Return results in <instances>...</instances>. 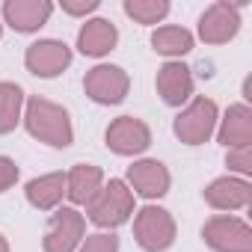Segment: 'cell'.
Listing matches in <instances>:
<instances>
[{
	"instance_id": "18",
	"label": "cell",
	"mask_w": 252,
	"mask_h": 252,
	"mask_svg": "<svg viewBox=\"0 0 252 252\" xmlns=\"http://www.w3.org/2000/svg\"><path fill=\"white\" fill-rule=\"evenodd\" d=\"M24 196L36 211H57L65 199V172H48V175L30 178L24 187Z\"/></svg>"
},
{
	"instance_id": "4",
	"label": "cell",
	"mask_w": 252,
	"mask_h": 252,
	"mask_svg": "<svg viewBox=\"0 0 252 252\" xmlns=\"http://www.w3.org/2000/svg\"><path fill=\"white\" fill-rule=\"evenodd\" d=\"M134 240L140 249L146 252H166L175 237H178V225H175V217L160 208V205H146L140 211H134Z\"/></svg>"
},
{
	"instance_id": "10",
	"label": "cell",
	"mask_w": 252,
	"mask_h": 252,
	"mask_svg": "<svg viewBox=\"0 0 252 252\" xmlns=\"http://www.w3.org/2000/svg\"><path fill=\"white\" fill-rule=\"evenodd\" d=\"M74 54L63 39H36L27 51H24V65L33 77L42 80H54L60 77L68 65H71Z\"/></svg>"
},
{
	"instance_id": "16",
	"label": "cell",
	"mask_w": 252,
	"mask_h": 252,
	"mask_svg": "<svg viewBox=\"0 0 252 252\" xmlns=\"http://www.w3.org/2000/svg\"><path fill=\"white\" fill-rule=\"evenodd\" d=\"M119 42V30L110 18H86L83 27L77 30V51L83 57L101 60L107 57Z\"/></svg>"
},
{
	"instance_id": "23",
	"label": "cell",
	"mask_w": 252,
	"mask_h": 252,
	"mask_svg": "<svg viewBox=\"0 0 252 252\" xmlns=\"http://www.w3.org/2000/svg\"><path fill=\"white\" fill-rule=\"evenodd\" d=\"M77 252H119V237L113 231H95L86 234L83 243L77 246Z\"/></svg>"
},
{
	"instance_id": "3",
	"label": "cell",
	"mask_w": 252,
	"mask_h": 252,
	"mask_svg": "<svg viewBox=\"0 0 252 252\" xmlns=\"http://www.w3.org/2000/svg\"><path fill=\"white\" fill-rule=\"evenodd\" d=\"M217 122H220V107L214 98H193L190 104L181 107V113L172 122V131L184 146H205L217 134Z\"/></svg>"
},
{
	"instance_id": "17",
	"label": "cell",
	"mask_w": 252,
	"mask_h": 252,
	"mask_svg": "<svg viewBox=\"0 0 252 252\" xmlns=\"http://www.w3.org/2000/svg\"><path fill=\"white\" fill-rule=\"evenodd\" d=\"M104 172L98 169V166H92V163H74L68 172H65V199L74 205V208H86L95 196H98V190L104 187Z\"/></svg>"
},
{
	"instance_id": "20",
	"label": "cell",
	"mask_w": 252,
	"mask_h": 252,
	"mask_svg": "<svg viewBox=\"0 0 252 252\" xmlns=\"http://www.w3.org/2000/svg\"><path fill=\"white\" fill-rule=\"evenodd\" d=\"M24 89L12 80H3L0 83V137L12 134L18 125H21V116H24Z\"/></svg>"
},
{
	"instance_id": "15",
	"label": "cell",
	"mask_w": 252,
	"mask_h": 252,
	"mask_svg": "<svg viewBox=\"0 0 252 252\" xmlns=\"http://www.w3.org/2000/svg\"><path fill=\"white\" fill-rule=\"evenodd\" d=\"M217 143L225 149L252 146V110L249 104H231L217 122Z\"/></svg>"
},
{
	"instance_id": "25",
	"label": "cell",
	"mask_w": 252,
	"mask_h": 252,
	"mask_svg": "<svg viewBox=\"0 0 252 252\" xmlns=\"http://www.w3.org/2000/svg\"><path fill=\"white\" fill-rule=\"evenodd\" d=\"M98 0H63L60 3V9L71 18H89L92 12H98Z\"/></svg>"
},
{
	"instance_id": "26",
	"label": "cell",
	"mask_w": 252,
	"mask_h": 252,
	"mask_svg": "<svg viewBox=\"0 0 252 252\" xmlns=\"http://www.w3.org/2000/svg\"><path fill=\"white\" fill-rule=\"evenodd\" d=\"M0 252H12V249H9V240H6L3 234H0Z\"/></svg>"
},
{
	"instance_id": "9",
	"label": "cell",
	"mask_w": 252,
	"mask_h": 252,
	"mask_svg": "<svg viewBox=\"0 0 252 252\" xmlns=\"http://www.w3.org/2000/svg\"><path fill=\"white\" fill-rule=\"evenodd\" d=\"M122 181L131 187L134 196H140V199H146L152 205L158 199H163L169 193V187H172V175H169L166 163L158 160V158H140V160H134Z\"/></svg>"
},
{
	"instance_id": "5",
	"label": "cell",
	"mask_w": 252,
	"mask_h": 252,
	"mask_svg": "<svg viewBox=\"0 0 252 252\" xmlns=\"http://www.w3.org/2000/svg\"><path fill=\"white\" fill-rule=\"evenodd\" d=\"M83 92L89 101L101 104V107H113V104H122L131 92V74L125 71L122 65H113V63H98L86 71L83 77Z\"/></svg>"
},
{
	"instance_id": "2",
	"label": "cell",
	"mask_w": 252,
	"mask_h": 252,
	"mask_svg": "<svg viewBox=\"0 0 252 252\" xmlns=\"http://www.w3.org/2000/svg\"><path fill=\"white\" fill-rule=\"evenodd\" d=\"M134 211H137V196L131 193V187L122 178H110V181H104L98 196L86 205V220L104 231H113L128 222L134 217Z\"/></svg>"
},
{
	"instance_id": "19",
	"label": "cell",
	"mask_w": 252,
	"mask_h": 252,
	"mask_svg": "<svg viewBox=\"0 0 252 252\" xmlns=\"http://www.w3.org/2000/svg\"><path fill=\"white\" fill-rule=\"evenodd\" d=\"M193 45H196V36L187 27H181V24H163V27H155V33H152L155 54H160L166 60L187 57L193 51Z\"/></svg>"
},
{
	"instance_id": "11",
	"label": "cell",
	"mask_w": 252,
	"mask_h": 252,
	"mask_svg": "<svg viewBox=\"0 0 252 252\" xmlns=\"http://www.w3.org/2000/svg\"><path fill=\"white\" fill-rule=\"evenodd\" d=\"M240 6L217 0L199 15V39L205 45H228L240 33Z\"/></svg>"
},
{
	"instance_id": "6",
	"label": "cell",
	"mask_w": 252,
	"mask_h": 252,
	"mask_svg": "<svg viewBox=\"0 0 252 252\" xmlns=\"http://www.w3.org/2000/svg\"><path fill=\"white\" fill-rule=\"evenodd\" d=\"M202 240L214 252H252V228L234 214H214L202 225Z\"/></svg>"
},
{
	"instance_id": "7",
	"label": "cell",
	"mask_w": 252,
	"mask_h": 252,
	"mask_svg": "<svg viewBox=\"0 0 252 252\" xmlns=\"http://www.w3.org/2000/svg\"><path fill=\"white\" fill-rule=\"evenodd\" d=\"M86 237V217L77 208H57L48 220L42 252H77Z\"/></svg>"
},
{
	"instance_id": "24",
	"label": "cell",
	"mask_w": 252,
	"mask_h": 252,
	"mask_svg": "<svg viewBox=\"0 0 252 252\" xmlns=\"http://www.w3.org/2000/svg\"><path fill=\"white\" fill-rule=\"evenodd\" d=\"M18 175H21L18 163H15L12 158H6V155H0V193L12 190V187L18 184Z\"/></svg>"
},
{
	"instance_id": "1",
	"label": "cell",
	"mask_w": 252,
	"mask_h": 252,
	"mask_svg": "<svg viewBox=\"0 0 252 252\" xmlns=\"http://www.w3.org/2000/svg\"><path fill=\"white\" fill-rule=\"evenodd\" d=\"M21 125L33 140H39L51 149H68L74 143V125H71L68 110L51 98H42V95L27 98Z\"/></svg>"
},
{
	"instance_id": "27",
	"label": "cell",
	"mask_w": 252,
	"mask_h": 252,
	"mask_svg": "<svg viewBox=\"0 0 252 252\" xmlns=\"http://www.w3.org/2000/svg\"><path fill=\"white\" fill-rule=\"evenodd\" d=\"M0 36H3V21H0Z\"/></svg>"
},
{
	"instance_id": "12",
	"label": "cell",
	"mask_w": 252,
	"mask_h": 252,
	"mask_svg": "<svg viewBox=\"0 0 252 252\" xmlns=\"http://www.w3.org/2000/svg\"><path fill=\"white\" fill-rule=\"evenodd\" d=\"M155 86H158V95L163 98L166 107H184V104L193 101V92H196L193 71H190V65H184L181 60H166V63L158 68Z\"/></svg>"
},
{
	"instance_id": "21",
	"label": "cell",
	"mask_w": 252,
	"mask_h": 252,
	"mask_svg": "<svg viewBox=\"0 0 252 252\" xmlns=\"http://www.w3.org/2000/svg\"><path fill=\"white\" fill-rule=\"evenodd\" d=\"M125 15L134 18L143 27H158L166 15H169V0H125L122 3Z\"/></svg>"
},
{
	"instance_id": "14",
	"label": "cell",
	"mask_w": 252,
	"mask_h": 252,
	"mask_svg": "<svg viewBox=\"0 0 252 252\" xmlns=\"http://www.w3.org/2000/svg\"><path fill=\"white\" fill-rule=\"evenodd\" d=\"M205 202H208L214 211H222V214L243 211V208H249V202H252V184H249L246 178H237V175L214 178V181L205 187Z\"/></svg>"
},
{
	"instance_id": "22",
	"label": "cell",
	"mask_w": 252,
	"mask_h": 252,
	"mask_svg": "<svg viewBox=\"0 0 252 252\" xmlns=\"http://www.w3.org/2000/svg\"><path fill=\"white\" fill-rule=\"evenodd\" d=\"M225 166H228V172H237V178H249L252 175V146L228 149L225 152Z\"/></svg>"
},
{
	"instance_id": "8",
	"label": "cell",
	"mask_w": 252,
	"mask_h": 252,
	"mask_svg": "<svg viewBox=\"0 0 252 252\" xmlns=\"http://www.w3.org/2000/svg\"><path fill=\"white\" fill-rule=\"evenodd\" d=\"M104 143L119 158H140L152 146V128L140 116H119L107 125Z\"/></svg>"
},
{
	"instance_id": "13",
	"label": "cell",
	"mask_w": 252,
	"mask_h": 252,
	"mask_svg": "<svg viewBox=\"0 0 252 252\" xmlns=\"http://www.w3.org/2000/svg\"><path fill=\"white\" fill-rule=\"evenodd\" d=\"M54 9L51 0H6L0 6V21L15 33H39L51 21Z\"/></svg>"
}]
</instances>
